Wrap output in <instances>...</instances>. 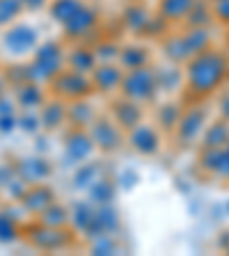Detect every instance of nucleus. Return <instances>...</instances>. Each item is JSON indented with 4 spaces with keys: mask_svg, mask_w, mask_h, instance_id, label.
Masks as SVG:
<instances>
[{
    "mask_svg": "<svg viewBox=\"0 0 229 256\" xmlns=\"http://www.w3.org/2000/svg\"><path fill=\"white\" fill-rule=\"evenodd\" d=\"M227 252H229V247H227Z\"/></svg>",
    "mask_w": 229,
    "mask_h": 256,
    "instance_id": "obj_45",
    "label": "nucleus"
},
{
    "mask_svg": "<svg viewBox=\"0 0 229 256\" xmlns=\"http://www.w3.org/2000/svg\"><path fill=\"white\" fill-rule=\"evenodd\" d=\"M227 82H229V78H227Z\"/></svg>",
    "mask_w": 229,
    "mask_h": 256,
    "instance_id": "obj_46",
    "label": "nucleus"
},
{
    "mask_svg": "<svg viewBox=\"0 0 229 256\" xmlns=\"http://www.w3.org/2000/svg\"><path fill=\"white\" fill-rule=\"evenodd\" d=\"M87 250L92 254L106 256V254H119V242L117 236H96V238H90V245Z\"/></svg>",
    "mask_w": 229,
    "mask_h": 256,
    "instance_id": "obj_35",
    "label": "nucleus"
},
{
    "mask_svg": "<svg viewBox=\"0 0 229 256\" xmlns=\"http://www.w3.org/2000/svg\"><path fill=\"white\" fill-rule=\"evenodd\" d=\"M96 64H99V60H96L90 42H67V64L64 66L90 76Z\"/></svg>",
    "mask_w": 229,
    "mask_h": 256,
    "instance_id": "obj_21",
    "label": "nucleus"
},
{
    "mask_svg": "<svg viewBox=\"0 0 229 256\" xmlns=\"http://www.w3.org/2000/svg\"><path fill=\"white\" fill-rule=\"evenodd\" d=\"M26 64V74L30 80L48 85L67 64V42L64 39H42L35 53Z\"/></svg>",
    "mask_w": 229,
    "mask_h": 256,
    "instance_id": "obj_3",
    "label": "nucleus"
},
{
    "mask_svg": "<svg viewBox=\"0 0 229 256\" xmlns=\"http://www.w3.org/2000/svg\"><path fill=\"white\" fill-rule=\"evenodd\" d=\"M213 12H211V2L208 0H195L192 10L188 12L186 21L181 23L183 28H208L213 23Z\"/></svg>",
    "mask_w": 229,
    "mask_h": 256,
    "instance_id": "obj_32",
    "label": "nucleus"
},
{
    "mask_svg": "<svg viewBox=\"0 0 229 256\" xmlns=\"http://www.w3.org/2000/svg\"><path fill=\"white\" fill-rule=\"evenodd\" d=\"M19 2H21L26 14H32V12H46L51 0H19Z\"/></svg>",
    "mask_w": 229,
    "mask_h": 256,
    "instance_id": "obj_41",
    "label": "nucleus"
},
{
    "mask_svg": "<svg viewBox=\"0 0 229 256\" xmlns=\"http://www.w3.org/2000/svg\"><path fill=\"white\" fill-rule=\"evenodd\" d=\"M53 202H58V194L48 183H35V186H28L23 190L21 199H19V206L23 208L26 215L37 218L42 210H46Z\"/></svg>",
    "mask_w": 229,
    "mask_h": 256,
    "instance_id": "obj_18",
    "label": "nucleus"
},
{
    "mask_svg": "<svg viewBox=\"0 0 229 256\" xmlns=\"http://www.w3.org/2000/svg\"><path fill=\"white\" fill-rule=\"evenodd\" d=\"M229 142V122L220 117L218 122L206 124L202 138H199V146L202 149H218Z\"/></svg>",
    "mask_w": 229,
    "mask_h": 256,
    "instance_id": "obj_28",
    "label": "nucleus"
},
{
    "mask_svg": "<svg viewBox=\"0 0 229 256\" xmlns=\"http://www.w3.org/2000/svg\"><path fill=\"white\" fill-rule=\"evenodd\" d=\"M211 2V12H213V18L229 28V0H208Z\"/></svg>",
    "mask_w": 229,
    "mask_h": 256,
    "instance_id": "obj_38",
    "label": "nucleus"
},
{
    "mask_svg": "<svg viewBox=\"0 0 229 256\" xmlns=\"http://www.w3.org/2000/svg\"><path fill=\"white\" fill-rule=\"evenodd\" d=\"M90 44H92V48H94V55L99 62H117V53H119L122 42L112 39L110 34H103V37L96 34Z\"/></svg>",
    "mask_w": 229,
    "mask_h": 256,
    "instance_id": "obj_33",
    "label": "nucleus"
},
{
    "mask_svg": "<svg viewBox=\"0 0 229 256\" xmlns=\"http://www.w3.org/2000/svg\"><path fill=\"white\" fill-rule=\"evenodd\" d=\"M26 14L19 0H0V30L7 26H12L14 21H19Z\"/></svg>",
    "mask_w": 229,
    "mask_h": 256,
    "instance_id": "obj_36",
    "label": "nucleus"
},
{
    "mask_svg": "<svg viewBox=\"0 0 229 256\" xmlns=\"http://www.w3.org/2000/svg\"><path fill=\"white\" fill-rule=\"evenodd\" d=\"M21 133L28 135H37L42 130V124H39V112L37 110H19V128Z\"/></svg>",
    "mask_w": 229,
    "mask_h": 256,
    "instance_id": "obj_37",
    "label": "nucleus"
},
{
    "mask_svg": "<svg viewBox=\"0 0 229 256\" xmlns=\"http://www.w3.org/2000/svg\"><path fill=\"white\" fill-rule=\"evenodd\" d=\"M119 94L140 103V106H154L158 98V85H156V69L154 64L138 66V69L124 71Z\"/></svg>",
    "mask_w": 229,
    "mask_h": 256,
    "instance_id": "obj_6",
    "label": "nucleus"
},
{
    "mask_svg": "<svg viewBox=\"0 0 229 256\" xmlns=\"http://www.w3.org/2000/svg\"><path fill=\"white\" fill-rule=\"evenodd\" d=\"M229 78V60L222 50L208 46L206 50L192 55L183 64V92L186 101H206L220 92Z\"/></svg>",
    "mask_w": 229,
    "mask_h": 256,
    "instance_id": "obj_1",
    "label": "nucleus"
},
{
    "mask_svg": "<svg viewBox=\"0 0 229 256\" xmlns=\"http://www.w3.org/2000/svg\"><path fill=\"white\" fill-rule=\"evenodd\" d=\"M183 112V103L179 101H163L158 108H156V114H154V124L163 130V133H172L181 117Z\"/></svg>",
    "mask_w": 229,
    "mask_h": 256,
    "instance_id": "obj_29",
    "label": "nucleus"
},
{
    "mask_svg": "<svg viewBox=\"0 0 229 256\" xmlns=\"http://www.w3.org/2000/svg\"><path fill=\"white\" fill-rule=\"evenodd\" d=\"M211 46L208 28H183L181 32H165L160 37V48L167 62L186 64L192 55L202 53Z\"/></svg>",
    "mask_w": 229,
    "mask_h": 256,
    "instance_id": "obj_4",
    "label": "nucleus"
},
{
    "mask_svg": "<svg viewBox=\"0 0 229 256\" xmlns=\"http://www.w3.org/2000/svg\"><path fill=\"white\" fill-rule=\"evenodd\" d=\"M92 78V87H94V94L103 96V98H112V96L119 94V87H122V78H124V69L117 62H99L94 66V71L90 74Z\"/></svg>",
    "mask_w": 229,
    "mask_h": 256,
    "instance_id": "obj_15",
    "label": "nucleus"
},
{
    "mask_svg": "<svg viewBox=\"0 0 229 256\" xmlns=\"http://www.w3.org/2000/svg\"><path fill=\"white\" fill-rule=\"evenodd\" d=\"M42 30L30 21H14L12 26L0 30V60L7 64L28 62L35 48L42 44Z\"/></svg>",
    "mask_w": 229,
    "mask_h": 256,
    "instance_id": "obj_2",
    "label": "nucleus"
},
{
    "mask_svg": "<svg viewBox=\"0 0 229 256\" xmlns=\"http://www.w3.org/2000/svg\"><path fill=\"white\" fill-rule=\"evenodd\" d=\"M218 110H220V117L227 119L229 122V87H220V94H218Z\"/></svg>",
    "mask_w": 229,
    "mask_h": 256,
    "instance_id": "obj_40",
    "label": "nucleus"
},
{
    "mask_svg": "<svg viewBox=\"0 0 229 256\" xmlns=\"http://www.w3.org/2000/svg\"><path fill=\"white\" fill-rule=\"evenodd\" d=\"M14 174L19 176L26 186H35V183L51 181V176L55 174V167L51 165L44 156H26V158L16 160Z\"/></svg>",
    "mask_w": 229,
    "mask_h": 256,
    "instance_id": "obj_17",
    "label": "nucleus"
},
{
    "mask_svg": "<svg viewBox=\"0 0 229 256\" xmlns=\"http://www.w3.org/2000/svg\"><path fill=\"white\" fill-rule=\"evenodd\" d=\"M101 174H103L101 162H96L94 158L85 160V162H80V165L74 167V174H71V188H74V190L85 192L87 188L92 186V181H94L96 176H101Z\"/></svg>",
    "mask_w": 229,
    "mask_h": 256,
    "instance_id": "obj_27",
    "label": "nucleus"
},
{
    "mask_svg": "<svg viewBox=\"0 0 229 256\" xmlns=\"http://www.w3.org/2000/svg\"><path fill=\"white\" fill-rule=\"evenodd\" d=\"M96 146L92 142L87 128H69L62 142V160L74 170L76 165L94 158Z\"/></svg>",
    "mask_w": 229,
    "mask_h": 256,
    "instance_id": "obj_12",
    "label": "nucleus"
},
{
    "mask_svg": "<svg viewBox=\"0 0 229 256\" xmlns=\"http://www.w3.org/2000/svg\"><path fill=\"white\" fill-rule=\"evenodd\" d=\"M87 133H90V138H92V142H94L99 154L115 156L126 146V130L112 122V117L106 110L90 124Z\"/></svg>",
    "mask_w": 229,
    "mask_h": 256,
    "instance_id": "obj_10",
    "label": "nucleus"
},
{
    "mask_svg": "<svg viewBox=\"0 0 229 256\" xmlns=\"http://www.w3.org/2000/svg\"><path fill=\"white\" fill-rule=\"evenodd\" d=\"M126 146L131 151H135L138 156L154 158V156H158L160 149H163V130H160L154 122L142 119L138 126H133L126 133Z\"/></svg>",
    "mask_w": 229,
    "mask_h": 256,
    "instance_id": "obj_11",
    "label": "nucleus"
},
{
    "mask_svg": "<svg viewBox=\"0 0 229 256\" xmlns=\"http://www.w3.org/2000/svg\"><path fill=\"white\" fill-rule=\"evenodd\" d=\"M12 96H14L19 110H39V108L46 103L48 87L42 82H35V80H26V82H19V85L12 87Z\"/></svg>",
    "mask_w": 229,
    "mask_h": 256,
    "instance_id": "obj_19",
    "label": "nucleus"
},
{
    "mask_svg": "<svg viewBox=\"0 0 229 256\" xmlns=\"http://www.w3.org/2000/svg\"><path fill=\"white\" fill-rule=\"evenodd\" d=\"M227 46H229V34H227Z\"/></svg>",
    "mask_w": 229,
    "mask_h": 256,
    "instance_id": "obj_44",
    "label": "nucleus"
},
{
    "mask_svg": "<svg viewBox=\"0 0 229 256\" xmlns=\"http://www.w3.org/2000/svg\"><path fill=\"white\" fill-rule=\"evenodd\" d=\"M69 208L64 206L62 202H53L46 210L37 215V222L39 224H46V226H69Z\"/></svg>",
    "mask_w": 229,
    "mask_h": 256,
    "instance_id": "obj_34",
    "label": "nucleus"
},
{
    "mask_svg": "<svg viewBox=\"0 0 229 256\" xmlns=\"http://www.w3.org/2000/svg\"><path fill=\"white\" fill-rule=\"evenodd\" d=\"M83 5H85V0H51L46 7V14H48V18L60 28L69 21Z\"/></svg>",
    "mask_w": 229,
    "mask_h": 256,
    "instance_id": "obj_30",
    "label": "nucleus"
},
{
    "mask_svg": "<svg viewBox=\"0 0 229 256\" xmlns=\"http://www.w3.org/2000/svg\"><path fill=\"white\" fill-rule=\"evenodd\" d=\"M35 250L39 252H64L76 245V234L71 226H46L37 220L30 224H23V236Z\"/></svg>",
    "mask_w": 229,
    "mask_h": 256,
    "instance_id": "obj_5",
    "label": "nucleus"
},
{
    "mask_svg": "<svg viewBox=\"0 0 229 256\" xmlns=\"http://www.w3.org/2000/svg\"><path fill=\"white\" fill-rule=\"evenodd\" d=\"M156 85H158V96L160 94H176L183 90V66L174 62H165V66H156Z\"/></svg>",
    "mask_w": 229,
    "mask_h": 256,
    "instance_id": "obj_24",
    "label": "nucleus"
},
{
    "mask_svg": "<svg viewBox=\"0 0 229 256\" xmlns=\"http://www.w3.org/2000/svg\"><path fill=\"white\" fill-rule=\"evenodd\" d=\"M119 229H122V218H119L117 208L112 204H106V206H94L92 210V218L87 222L85 231L80 238H96V236H117Z\"/></svg>",
    "mask_w": 229,
    "mask_h": 256,
    "instance_id": "obj_14",
    "label": "nucleus"
},
{
    "mask_svg": "<svg viewBox=\"0 0 229 256\" xmlns=\"http://www.w3.org/2000/svg\"><path fill=\"white\" fill-rule=\"evenodd\" d=\"M0 69H3V60H0Z\"/></svg>",
    "mask_w": 229,
    "mask_h": 256,
    "instance_id": "obj_43",
    "label": "nucleus"
},
{
    "mask_svg": "<svg viewBox=\"0 0 229 256\" xmlns=\"http://www.w3.org/2000/svg\"><path fill=\"white\" fill-rule=\"evenodd\" d=\"M46 87H48V94L64 103L76 101V98H85V96H96L90 76L80 74V71H74V69H69V66H64Z\"/></svg>",
    "mask_w": 229,
    "mask_h": 256,
    "instance_id": "obj_8",
    "label": "nucleus"
},
{
    "mask_svg": "<svg viewBox=\"0 0 229 256\" xmlns=\"http://www.w3.org/2000/svg\"><path fill=\"white\" fill-rule=\"evenodd\" d=\"M37 112L42 130H46V133H55V130L67 126V103L55 98V96H48L46 103Z\"/></svg>",
    "mask_w": 229,
    "mask_h": 256,
    "instance_id": "obj_22",
    "label": "nucleus"
},
{
    "mask_svg": "<svg viewBox=\"0 0 229 256\" xmlns=\"http://www.w3.org/2000/svg\"><path fill=\"white\" fill-rule=\"evenodd\" d=\"M117 64L124 71L154 64V50H151V46L142 37H133V39H128V42H122L119 53H117Z\"/></svg>",
    "mask_w": 229,
    "mask_h": 256,
    "instance_id": "obj_16",
    "label": "nucleus"
},
{
    "mask_svg": "<svg viewBox=\"0 0 229 256\" xmlns=\"http://www.w3.org/2000/svg\"><path fill=\"white\" fill-rule=\"evenodd\" d=\"M101 108L96 106L94 96L76 98L67 103V126L69 128H90V124L101 114Z\"/></svg>",
    "mask_w": 229,
    "mask_h": 256,
    "instance_id": "obj_20",
    "label": "nucleus"
},
{
    "mask_svg": "<svg viewBox=\"0 0 229 256\" xmlns=\"http://www.w3.org/2000/svg\"><path fill=\"white\" fill-rule=\"evenodd\" d=\"M106 112L112 117V122L117 124L119 128H124V130H131L133 126H138L142 119H147V112H144V106H140V103L131 101V98H126V96L117 94L112 96V98H108V108Z\"/></svg>",
    "mask_w": 229,
    "mask_h": 256,
    "instance_id": "obj_13",
    "label": "nucleus"
},
{
    "mask_svg": "<svg viewBox=\"0 0 229 256\" xmlns=\"http://www.w3.org/2000/svg\"><path fill=\"white\" fill-rule=\"evenodd\" d=\"M199 167L211 176L229 178V142L224 146H218V149H202Z\"/></svg>",
    "mask_w": 229,
    "mask_h": 256,
    "instance_id": "obj_23",
    "label": "nucleus"
},
{
    "mask_svg": "<svg viewBox=\"0 0 229 256\" xmlns=\"http://www.w3.org/2000/svg\"><path fill=\"white\" fill-rule=\"evenodd\" d=\"M208 124V108L204 101H190L183 108L181 117L176 122L174 130H172V138H174L176 146L179 149H188L192 144H199L204 128Z\"/></svg>",
    "mask_w": 229,
    "mask_h": 256,
    "instance_id": "obj_7",
    "label": "nucleus"
},
{
    "mask_svg": "<svg viewBox=\"0 0 229 256\" xmlns=\"http://www.w3.org/2000/svg\"><path fill=\"white\" fill-rule=\"evenodd\" d=\"M23 236V222L12 213L10 208H0V242L12 245Z\"/></svg>",
    "mask_w": 229,
    "mask_h": 256,
    "instance_id": "obj_31",
    "label": "nucleus"
},
{
    "mask_svg": "<svg viewBox=\"0 0 229 256\" xmlns=\"http://www.w3.org/2000/svg\"><path fill=\"white\" fill-rule=\"evenodd\" d=\"M10 80H7V76H5V69H0V96H5V94H10Z\"/></svg>",
    "mask_w": 229,
    "mask_h": 256,
    "instance_id": "obj_42",
    "label": "nucleus"
},
{
    "mask_svg": "<svg viewBox=\"0 0 229 256\" xmlns=\"http://www.w3.org/2000/svg\"><path fill=\"white\" fill-rule=\"evenodd\" d=\"M99 28H101V12L90 0H85V5L64 26H60V32L64 42H92L99 34Z\"/></svg>",
    "mask_w": 229,
    "mask_h": 256,
    "instance_id": "obj_9",
    "label": "nucleus"
},
{
    "mask_svg": "<svg viewBox=\"0 0 229 256\" xmlns=\"http://www.w3.org/2000/svg\"><path fill=\"white\" fill-rule=\"evenodd\" d=\"M87 202L94 204V206H106V204H112L115 197H117V183L108 178V176H96L92 186L85 190Z\"/></svg>",
    "mask_w": 229,
    "mask_h": 256,
    "instance_id": "obj_26",
    "label": "nucleus"
},
{
    "mask_svg": "<svg viewBox=\"0 0 229 256\" xmlns=\"http://www.w3.org/2000/svg\"><path fill=\"white\" fill-rule=\"evenodd\" d=\"M195 0H158L156 14L167 23V26H181L186 21L188 12L192 10Z\"/></svg>",
    "mask_w": 229,
    "mask_h": 256,
    "instance_id": "obj_25",
    "label": "nucleus"
},
{
    "mask_svg": "<svg viewBox=\"0 0 229 256\" xmlns=\"http://www.w3.org/2000/svg\"><path fill=\"white\" fill-rule=\"evenodd\" d=\"M19 128V112L0 114V135H10Z\"/></svg>",
    "mask_w": 229,
    "mask_h": 256,
    "instance_id": "obj_39",
    "label": "nucleus"
}]
</instances>
